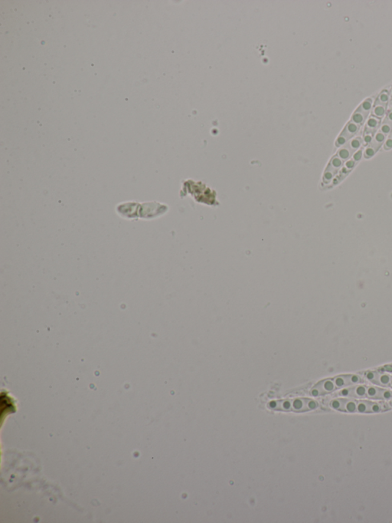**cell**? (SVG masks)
<instances>
[{
    "mask_svg": "<svg viewBox=\"0 0 392 523\" xmlns=\"http://www.w3.org/2000/svg\"><path fill=\"white\" fill-rule=\"evenodd\" d=\"M379 371L381 372H387V373H392V365H387V366L383 367V368H380Z\"/></svg>",
    "mask_w": 392,
    "mask_h": 523,
    "instance_id": "5bb4252c",
    "label": "cell"
},
{
    "mask_svg": "<svg viewBox=\"0 0 392 523\" xmlns=\"http://www.w3.org/2000/svg\"><path fill=\"white\" fill-rule=\"evenodd\" d=\"M337 395L347 398L369 399V400H381L389 401L392 398V391L384 389L370 385L358 384L339 390Z\"/></svg>",
    "mask_w": 392,
    "mask_h": 523,
    "instance_id": "6da1fadb",
    "label": "cell"
},
{
    "mask_svg": "<svg viewBox=\"0 0 392 523\" xmlns=\"http://www.w3.org/2000/svg\"><path fill=\"white\" fill-rule=\"evenodd\" d=\"M372 106H373V100L371 99V98H368V99L365 100L363 103L360 105L358 109L355 112L351 121L356 123L358 126H361L367 118L371 109H372Z\"/></svg>",
    "mask_w": 392,
    "mask_h": 523,
    "instance_id": "277c9868",
    "label": "cell"
},
{
    "mask_svg": "<svg viewBox=\"0 0 392 523\" xmlns=\"http://www.w3.org/2000/svg\"><path fill=\"white\" fill-rule=\"evenodd\" d=\"M269 407L273 410H280L285 411L303 412L317 409L318 403L312 399L298 398L286 401H274L270 403Z\"/></svg>",
    "mask_w": 392,
    "mask_h": 523,
    "instance_id": "7a4b0ae2",
    "label": "cell"
},
{
    "mask_svg": "<svg viewBox=\"0 0 392 523\" xmlns=\"http://www.w3.org/2000/svg\"><path fill=\"white\" fill-rule=\"evenodd\" d=\"M392 110L391 111L390 113L388 114V116H387L386 118H385V122H384L383 125H382V126H381V129H380L379 131H381V133H383L384 134H385V135L387 136L388 135V134H389V133H390L391 131H392Z\"/></svg>",
    "mask_w": 392,
    "mask_h": 523,
    "instance_id": "8fae6325",
    "label": "cell"
},
{
    "mask_svg": "<svg viewBox=\"0 0 392 523\" xmlns=\"http://www.w3.org/2000/svg\"><path fill=\"white\" fill-rule=\"evenodd\" d=\"M343 163L344 161H342V159L339 158L338 156L336 155L333 157L331 161L329 163V166L326 168V171H325L324 181L326 183H329V181H331L336 173L338 171L339 169L343 165Z\"/></svg>",
    "mask_w": 392,
    "mask_h": 523,
    "instance_id": "52a82bcc",
    "label": "cell"
},
{
    "mask_svg": "<svg viewBox=\"0 0 392 523\" xmlns=\"http://www.w3.org/2000/svg\"><path fill=\"white\" fill-rule=\"evenodd\" d=\"M388 404H389V405L391 407V408H392V398H391L390 400H389V402H388Z\"/></svg>",
    "mask_w": 392,
    "mask_h": 523,
    "instance_id": "9a60e30c",
    "label": "cell"
},
{
    "mask_svg": "<svg viewBox=\"0 0 392 523\" xmlns=\"http://www.w3.org/2000/svg\"><path fill=\"white\" fill-rule=\"evenodd\" d=\"M389 92H387V91L385 90L383 91V92H381V94H380V95L378 96L375 102H374V106L385 107V108H386L387 104H388V101H389Z\"/></svg>",
    "mask_w": 392,
    "mask_h": 523,
    "instance_id": "7c38bea8",
    "label": "cell"
},
{
    "mask_svg": "<svg viewBox=\"0 0 392 523\" xmlns=\"http://www.w3.org/2000/svg\"><path fill=\"white\" fill-rule=\"evenodd\" d=\"M362 150H360V151H358V153L353 157V158L352 159V160L348 161V162L345 164V168L342 169V172H341V174L337 177V180L335 181L334 184H338L339 181H342V179H343L345 176L347 175L348 173H349V171L354 168L355 165H356V163L358 162V161H359L360 158L362 157Z\"/></svg>",
    "mask_w": 392,
    "mask_h": 523,
    "instance_id": "30bf717a",
    "label": "cell"
},
{
    "mask_svg": "<svg viewBox=\"0 0 392 523\" xmlns=\"http://www.w3.org/2000/svg\"><path fill=\"white\" fill-rule=\"evenodd\" d=\"M364 377H365V381H369L374 385L390 388L392 376L389 373L381 372V371L366 372L364 373Z\"/></svg>",
    "mask_w": 392,
    "mask_h": 523,
    "instance_id": "3957f363",
    "label": "cell"
},
{
    "mask_svg": "<svg viewBox=\"0 0 392 523\" xmlns=\"http://www.w3.org/2000/svg\"><path fill=\"white\" fill-rule=\"evenodd\" d=\"M390 388H392V381H391V385H390Z\"/></svg>",
    "mask_w": 392,
    "mask_h": 523,
    "instance_id": "2e32d148",
    "label": "cell"
},
{
    "mask_svg": "<svg viewBox=\"0 0 392 523\" xmlns=\"http://www.w3.org/2000/svg\"><path fill=\"white\" fill-rule=\"evenodd\" d=\"M380 122H381V119L378 118V117H374V116H373V117H371L369 118L367 125H366V128H365V134H364L365 142H369L370 139H372L374 132L379 127Z\"/></svg>",
    "mask_w": 392,
    "mask_h": 523,
    "instance_id": "9c48e42d",
    "label": "cell"
},
{
    "mask_svg": "<svg viewBox=\"0 0 392 523\" xmlns=\"http://www.w3.org/2000/svg\"><path fill=\"white\" fill-rule=\"evenodd\" d=\"M392 148V134H391V136H390V137H389V139H388V141H387V142L385 143V149H387V150H389V149H391V148Z\"/></svg>",
    "mask_w": 392,
    "mask_h": 523,
    "instance_id": "4fadbf2b",
    "label": "cell"
},
{
    "mask_svg": "<svg viewBox=\"0 0 392 523\" xmlns=\"http://www.w3.org/2000/svg\"><path fill=\"white\" fill-rule=\"evenodd\" d=\"M359 128L360 126L356 125V123L353 122L352 121H349L347 125L345 126L343 131L342 132V134H340L339 137L337 139V143H336L337 146L340 147L345 145V143L347 142L355 134H356L357 132L359 130Z\"/></svg>",
    "mask_w": 392,
    "mask_h": 523,
    "instance_id": "5b68a950",
    "label": "cell"
},
{
    "mask_svg": "<svg viewBox=\"0 0 392 523\" xmlns=\"http://www.w3.org/2000/svg\"><path fill=\"white\" fill-rule=\"evenodd\" d=\"M361 145H362V139L358 137V138L353 140V141H351L350 143L345 145L342 149H341L337 153V155L339 158L342 159V161H345L351 156L353 155L356 150H358V148H360Z\"/></svg>",
    "mask_w": 392,
    "mask_h": 523,
    "instance_id": "8992f818",
    "label": "cell"
},
{
    "mask_svg": "<svg viewBox=\"0 0 392 523\" xmlns=\"http://www.w3.org/2000/svg\"><path fill=\"white\" fill-rule=\"evenodd\" d=\"M385 137H386V135L384 134L383 133H381V131L378 132V134H376L374 139H373V141H372V143L365 150V157L366 158H370V157L374 155L376 152L378 151L380 147L385 141Z\"/></svg>",
    "mask_w": 392,
    "mask_h": 523,
    "instance_id": "ba28073f",
    "label": "cell"
}]
</instances>
